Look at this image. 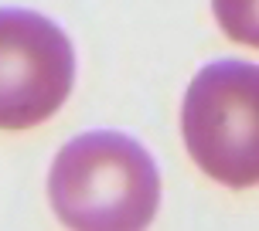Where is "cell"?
Listing matches in <instances>:
<instances>
[{
    "label": "cell",
    "instance_id": "obj_1",
    "mask_svg": "<svg viewBox=\"0 0 259 231\" xmlns=\"http://www.w3.org/2000/svg\"><path fill=\"white\" fill-rule=\"evenodd\" d=\"M58 221L75 231H140L160 204L150 153L123 133H85L65 143L48 174Z\"/></svg>",
    "mask_w": 259,
    "mask_h": 231
},
{
    "label": "cell",
    "instance_id": "obj_2",
    "mask_svg": "<svg viewBox=\"0 0 259 231\" xmlns=\"http://www.w3.org/2000/svg\"><path fill=\"white\" fill-rule=\"evenodd\" d=\"M181 133L191 160L232 191L259 184V65L215 62L188 85Z\"/></svg>",
    "mask_w": 259,
    "mask_h": 231
},
{
    "label": "cell",
    "instance_id": "obj_3",
    "mask_svg": "<svg viewBox=\"0 0 259 231\" xmlns=\"http://www.w3.org/2000/svg\"><path fill=\"white\" fill-rule=\"evenodd\" d=\"M75 54L48 17L4 11L0 17V123L31 129L45 123L72 92Z\"/></svg>",
    "mask_w": 259,
    "mask_h": 231
},
{
    "label": "cell",
    "instance_id": "obj_4",
    "mask_svg": "<svg viewBox=\"0 0 259 231\" xmlns=\"http://www.w3.org/2000/svg\"><path fill=\"white\" fill-rule=\"evenodd\" d=\"M211 7L229 38L259 51V0H211Z\"/></svg>",
    "mask_w": 259,
    "mask_h": 231
}]
</instances>
